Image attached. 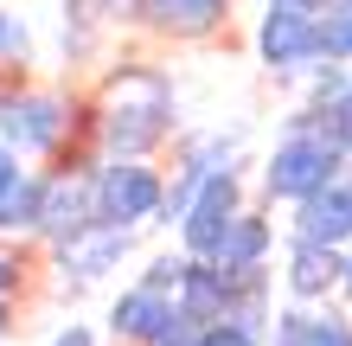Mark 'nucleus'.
<instances>
[{
    "label": "nucleus",
    "instance_id": "nucleus-3",
    "mask_svg": "<svg viewBox=\"0 0 352 346\" xmlns=\"http://www.w3.org/2000/svg\"><path fill=\"white\" fill-rule=\"evenodd\" d=\"M71 122H77V103L65 90H45V84L0 90V148H13L19 160H52L65 148Z\"/></svg>",
    "mask_w": 352,
    "mask_h": 346
},
{
    "label": "nucleus",
    "instance_id": "nucleus-27",
    "mask_svg": "<svg viewBox=\"0 0 352 346\" xmlns=\"http://www.w3.org/2000/svg\"><path fill=\"white\" fill-rule=\"evenodd\" d=\"M269 7H307V13H320L327 0H269Z\"/></svg>",
    "mask_w": 352,
    "mask_h": 346
},
{
    "label": "nucleus",
    "instance_id": "nucleus-7",
    "mask_svg": "<svg viewBox=\"0 0 352 346\" xmlns=\"http://www.w3.org/2000/svg\"><path fill=\"white\" fill-rule=\"evenodd\" d=\"M256 65L269 77H301L314 58V13L307 7H269L256 26Z\"/></svg>",
    "mask_w": 352,
    "mask_h": 346
},
{
    "label": "nucleus",
    "instance_id": "nucleus-16",
    "mask_svg": "<svg viewBox=\"0 0 352 346\" xmlns=\"http://www.w3.org/2000/svg\"><path fill=\"white\" fill-rule=\"evenodd\" d=\"M314 58L352 65V7H346V0H327V7L314 13Z\"/></svg>",
    "mask_w": 352,
    "mask_h": 346
},
{
    "label": "nucleus",
    "instance_id": "nucleus-11",
    "mask_svg": "<svg viewBox=\"0 0 352 346\" xmlns=\"http://www.w3.org/2000/svg\"><path fill=\"white\" fill-rule=\"evenodd\" d=\"M263 346H352V308H333V301H295V308L269 314Z\"/></svg>",
    "mask_w": 352,
    "mask_h": 346
},
{
    "label": "nucleus",
    "instance_id": "nucleus-23",
    "mask_svg": "<svg viewBox=\"0 0 352 346\" xmlns=\"http://www.w3.org/2000/svg\"><path fill=\"white\" fill-rule=\"evenodd\" d=\"M19 173H26V167H19V154H13V148H0V199L19 186Z\"/></svg>",
    "mask_w": 352,
    "mask_h": 346
},
{
    "label": "nucleus",
    "instance_id": "nucleus-24",
    "mask_svg": "<svg viewBox=\"0 0 352 346\" xmlns=\"http://www.w3.org/2000/svg\"><path fill=\"white\" fill-rule=\"evenodd\" d=\"M52 346H96V327H90V321H71V327L58 334Z\"/></svg>",
    "mask_w": 352,
    "mask_h": 346
},
{
    "label": "nucleus",
    "instance_id": "nucleus-29",
    "mask_svg": "<svg viewBox=\"0 0 352 346\" xmlns=\"http://www.w3.org/2000/svg\"><path fill=\"white\" fill-rule=\"evenodd\" d=\"M0 346H7V340H0Z\"/></svg>",
    "mask_w": 352,
    "mask_h": 346
},
{
    "label": "nucleus",
    "instance_id": "nucleus-15",
    "mask_svg": "<svg viewBox=\"0 0 352 346\" xmlns=\"http://www.w3.org/2000/svg\"><path fill=\"white\" fill-rule=\"evenodd\" d=\"M224 301H231V276H224L212 257H186V276H179V289H173V308L192 321V327H205V321L224 314Z\"/></svg>",
    "mask_w": 352,
    "mask_h": 346
},
{
    "label": "nucleus",
    "instance_id": "nucleus-5",
    "mask_svg": "<svg viewBox=\"0 0 352 346\" xmlns=\"http://www.w3.org/2000/svg\"><path fill=\"white\" fill-rule=\"evenodd\" d=\"M250 206L243 199V167H218V173H205L199 180V193L186 199V212H179V250L186 257H212L218 250V237L231 231V218Z\"/></svg>",
    "mask_w": 352,
    "mask_h": 346
},
{
    "label": "nucleus",
    "instance_id": "nucleus-20",
    "mask_svg": "<svg viewBox=\"0 0 352 346\" xmlns=\"http://www.w3.org/2000/svg\"><path fill=\"white\" fill-rule=\"evenodd\" d=\"M199 346H263V334L243 327V321H231V314H218V321L199 327Z\"/></svg>",
    "mask_w": 352,
    "mask_h": 346
},
{
    "label": "nucleus",
    "instance_id": "nucleus-12",
    "mask_svg": "<svg viewBox=\"0 0 352 346\" xmlns=\"http://www.w3.org/2000/svg\"><path fill=\"white\" fill-rule=\"evenodd\" d=\"M269 257H276V225H269V212L263 206H243L237 218H231V231L218 237V250H212V263L224 276H256V270H269Z\"/></svg>",
    "mask_w": 352,
    "mask_h": 346
},
{
    "label": "nucleus",
    "instance_id": "nucleus-21",
    "mask_svg": "<svg viewBox=\"0 0 352 346\" xmlns=\"http://www.w3.org/2000/svg\"><path fill=\"white\" fill-rule=\"evenodd\" d=\"M179 276H186V250H160V257H148V270H141V282L148 289H179Z\"/></svg>",
    "mask_w": 352,
    "mask_h": 346
},
{
    "label": "nucleus",
    "instance_id": "nucleus-6",
    "mask_svg": "<svg viewBox=\"0 0 352 346\" xmlns=\"http://www.w3.org/2000/svg\"><path fill=\"white\" fill-rule=\"evenodd\" d=\"M84 225H96V206H90V173H84V167L38 173V212H32V237L65 244V237H77Z\"/></svg>",
    "mask_w": 352,
    "mask_h": 346
},
{
    "label": "nucleus",
    "instance_id": "nucleus-17",
    "mask_svg": "<svg viewBox=\"0 0 352 346\" xmlns=\"http://www.w3.org/2000/svg\"><path fill=\"white\" fill-rule=\"evenodd\" d=\"M307 109H314V129H320V135H327V141H333V148L352 160V84H346V90H333L327 103H307Z\"/></svg>",
    "mask_w": 352,
    "mask_h": 346
},
{
    "label": "nucleus",
    "instance_id": "nucleus-26",
    "mask_svg": "<svg viewBox=\"0 0 352 346\" xmlns=\"http://www.w3.org/2000/svg\"><path fill=\"white\" fill-rule=\"evenodd\" d=\"M90 7H96V13H129L135 0H90Z\"/></svg>",
    "mask_w": 352,
    "mask_h": 346
},
{
    "label": "nucleus",
    "instance_id": "nucleus-22",
    "mask_svg": "<svg viewBox=\"0 0 352 346\" xmlns=\"http://www.w3.org/2000/svg\"><path fill=\"white\" fill-rule=\"evenodd\" d=\"M154 346H199V327H192V321H186V314H179V321H173V327H167V334H160V340H154Z\"/></svg>",
    "mask_w": 352,
    "mask_h": 346
},
{
    "label": "nucleus",
    "instance_id": "nucleus-10",
    "mask_svg": "<svg viewBox=\"0 0 352 346\" xmlns=\"http://www.w3.org/2000/svg\"><path fill=\"white\" fill-rule=\"evenodd\" d=\"M173 321H179L173 295L167 289H148V282H129V289L109 301V340L116 346H154Z\"/></svg>",
    "mask_w": 352,
    "mask_h": 346
},
{
    "label": "nucleus",
    "instance_id": "nucleus-19",
    "mask_svg": "<svg viewBox=\"0 0 352 346\" xmlns=\"http://www.w3.org/2000/svg\"><path fill=\"white\" fill-rule=\"evenodd\" d=\"M19 282H26V263H19V250L0 244V340H7L13 321H19Z\"/></svg>",
    "mask_w": 352,
    "mask_h": 346
},
{
    "label": "nucleus",
    "instance_id": "nucleus-1",
    "mask_svg": "<svg viewBox=\"0 0 352 346\" xmlns=\"http://www.w3.org/2000/svg\"><path fill=\"white\" fill-rule=\"evenodd\" d=\"M179 135V96L173 77L154 65L116 71L96 96V148L102 154H154Z\"/></svg>",
    "mask_w": 352,
    "mask_h": 346
},
{
    "label": "nucleus",
    "instance_id": "nucleus-18",
    "mask_svg": "<svg viewBox=\"0 0 352 346\" xmlns=\"http://www.w3.org/2000/svg\"><path fill=\"white\" fill-rule=\"evenodd\" d=\"M26 65H32V26L0 7V71H26Z\"/></svg>",
    "mask_w": 352,
    "mask_h": 346
},
{
    "label": "nucleus",
    "instance_id": "nucleus-25",
    "mask_svg": "<svg viewBox=\"0 0 352 346\" xmlns=\"http://www.w3.org/2000/svg\"><path fill=\"white\" fill-rule=\"evenodd\" d=\"M346 308H352V244H340V289H333Z\"/></svg>",
    "mask_w": 352,
    "mask_h": 346
},
{
    "label": "nucleus",
    "instance_id": "nucleus-14",
    "mask_svg": "<svg viewBox=\"0 0 352 346\" xmlns=\"http://www.w3.org/2000/svg\"><path fill=\"white\" fill-rule=\"evenodd\" d=\"M282 282H288L295 301H333V289H340V250L333 244H314V237H288Z\"/></svg>",
    "mask_w": 352,
    "mask_h": 346
},
{
    "label": "nucleus",
    "instance_id": "nucleus-4",
    "mask_svg": "<svg viewBox=\"0 0 352 346\" xmlns=\"http://www.w3.org/2000/svg\"><path fill=\"white\" fill-rule=\"evenodd\" d=\"M160 173L148 154H102V167L90 173V206H96V225H154L160 212Z\"/></svg>",
    "mask_w": 352,
    "mask_h": 346
},
{
    "label": "nucleus",
    "instance_id": "nucleus-9",
    "mask_svg": "<svg viewBox=\"0 0 352 346\" xmlns=\"http://www.w3.org/2000/svg\"><path fill=\"white\" fill-rule=\"evenodd\" d=\"M52 257H58V270H65V276L96 282V276H109V270H122V263L135 257V231L129 225H84L77 237L52 244Z\"/></svg>",
    "mask_w": 352,
    "mask_h": 346
},
{
    "label": "nucleus",
    "instance_id": "nucleus-8",
    "mask_svg": "<svg viewBox=\"0 0 352 346\" xmlns=\"http://www.w3.org/2000/svg\"><path fill=\"white\" fill-rule=\"evenodd\" d=\"M129 19H141L148 32L173 39V45H205L231 19V0H135Z\"/></svg>",
    "mask_w": 352,
    "mask_h": 346
},
{
    "label": "nucleus",
    "instance_id": "nucleus-2",
    "mask_svg": "<svg viewBox=\"0 0 352 346\" xmlns=\"http://www.w3.org/2000/svg\"><path fill=\"white\" fill-rule=\"evenodd\" d=\"M340 167H346V154L314 129V109L301 103V109H288L282 141H276L269 160H263V199H269V206H295L301 193L340 180Z\"/></svg>",
    "mask_w": 352,
    "mask_h": 346
},
{
    "label": "nucleus",
    "instance_id": "nucleus-13",
    "mask_svg": "<svg viewBox=\"0 0 352 346\" xmlns=\"http://www.w3.org/2000/svg\"><path fill=\"white\" fill-rule=\"evenodd\" d=\"M288 212H295V218H288V237H314V244H333V250H340V244H352V206H346L340 180L301 193Z\"/></svg>",
    "mask_w": 352,
    "mask_h": 346
},
{
    "label": "nucleus",
    "instance_id": "nucleus-28",
    "mask_svg": "<svg viewBox=\"0 0 352 346\" xmlns=\"http://www.w3.org/2000/svg\"><path fill=\"white\" fill-rule=\"evenodd\" d=\"M340 193H346V206H352V160L340 167Z\"/></svg>",
    "mask_w": 352,
    "mask_h": 346
}]
</instances>
